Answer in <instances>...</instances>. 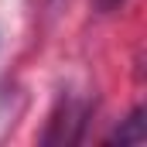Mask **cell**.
<instances>
[{"label": "cell", "mask_w": 147, "mask_h": 147, "mask_svg": "<svg viewBox=\"0 0 147 147\" xmlns=\"http://www.w3.org/2000/svg\"><path fill=\"white\" fill-rule=\"evenodd\" d=\"M96 3H99V10H116L123 0H96Z\"/></svg>", "instance_id": "1"}]
</instances>
